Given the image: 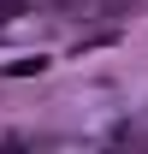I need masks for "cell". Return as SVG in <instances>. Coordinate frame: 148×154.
Listing matches in <instances>:
<instances>
[{
	"mask_svg": "<svg viewBox=\"0 0 148 154\" xmlns=\"http://www.w3.org/2000/svg\"><path fill=\"white\" fill-rule=\"evenodd\" d=\"M42 65H48V59H42V54H36V59H12V65H6V77H36Z\"/></svg>",
	"mask_w": 148,
	"mask_h": 154,
	"instance_id": "1",
	"label": "cell"
},
{
	"mask_svg": "<svg viewBox=\"0 0 148 154\" xmlns=\"http://www.w3.org/2000/svg\"><path fill=\"white\" fill-rule=\"evenodd\" d=\"M30 12V0H0V24H12V18H24Z\"/></svg>",
	"mask_w": 148,
	"mask_h": 154,
	"instance_id": "2",
	"label": "cell"
},
{
	"mask_svg": "<svg viewBox=\"0 0 148 154\" xmlns=\"http://www.w3.org/2000/svg\"><path fill=\"white\" fill-rule=\"evenodd\" d=\"M48 6H54V12H65V18H83V12H89V0H48Z\"/></svg>",
	"mask_w": 148,
	"mask_h": 154,
	"instance_id": "3",
	"label": "cell"
}]
</instances>
